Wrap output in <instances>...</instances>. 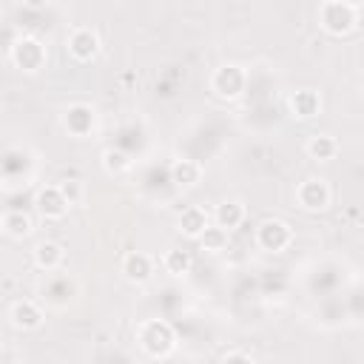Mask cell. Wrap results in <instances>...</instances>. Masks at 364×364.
<instances>
[{
	"instance_id": "obj_17",
	"label": "cell",
	"mask_w": 364,
	"mask_h": 364,
	"mask_svg": "<svg viewBox=\"0 0 364 364\" xmlns=\"http://www.w3.org/2000/svg\"><path fill=\"white\" fill-rule=\"evenodd\" d=\"M43 301L51 304V307H65L71 301V282H68V276H60V270L48 273V282L43 284Z\"/></svg>"
},
{
	"instance_id": "obj_16",
	"label": "cell",
	"mask_w": 364,
	"mask_h": 364,
	"mask_svg": "<svg viewBox=\"0 0 364 364\" xmlns=\"http://www.w3.org/2000/svg\"><path fill=\"white\" fill-rule=\"evenodd\" d=\"M208 225H210V216H208L205 208H199V205H188V208L179 213V219H176V230H179L185 239H191V242H196V239L205 233Z\"/></svg>"
},
{
	"instance_id": "obj_12",
	"label": "cell",
	"mask_w": 364,
	"mask_h": 364,
	"mask_svg": "<svg viewBox=\"0 0 364 364\" xmlns=\"http://www.w3.org/2000/svg\"><path fill=\"white\" fill-rule=\"evenodd\" d=\"M31 259H34V264H37L40 270L57 273V270L65 264V247H63L60 242H54V239H43V242L34 245Z\"/></svg>"
},
{
	"instance_id": "obj_24",
	"label": "cell",
	"mask_w": 364,
	"mask_h": 364,
	"mask_svg": "<svg viewBox=\"0 0 364 364\" xmlns=\"http://www.w3.org/2000/svg\"><path fill=\"white\" fill-rule=\"evenodd\" d=\"M60 191L68 199V205H74L77 202V193H80V182L77 179H65V182H60Z\"/></svg>"
},
{
	"instance_id": "obj_22",
	"label": "cell",
	"mask_w": 364,
	"mask_h": 364,
	"mask_svg": "<svg viewBox=\"0 0 364 364\" xmlns=\"http://www.w3.org/2000/svg\"><path fill=\"white\" fill-rule=\"evenodd\" d=\"M228 230H222V228H216V225H208L205 228V233L196 239L199 242V247L205 250V253H222L225 247H228Z\"/></svg>"
},
{
	"instance_id": "obj_3",
	"label": "cell",
	"mask_w": 364,
	"mask_h": 364,
	"mask_svg": "<svg viewBox=\"0 0 364 364\" xmlns=\"http://www.w3.org/2000/svg\"><path fill=\"white\" fill-rule=\"evenodd\" d=\"M247 71L242 68V65H236V63H222L219 68H213V74H210V91H213V97H219V100H225V102H233V100H239L245 91H247Z\"/></svg>"
},
{
	"instance_id": "obj_11",
	"label": "cell",
	"mask_w": 364,
	"mask_h": 364,
	"mask_svg": "<svg viewBox=\"0 0 364 364\" xmlns=\"http://www.w3.org/2000/svg\"><path fill=\"white\" fill-rule=\"evenodd\" d=\"M34 208H37V213L43 216V219H48V222H60V219H65V213H68V199L63 196V191H60V185H46V188H40L37 191V196H34Z\"/></svg>"
},
{
	"instance_id": "obj_8",
	"label": "cell",
	"mask_w": 364,
	"mask_h": 364,
	"mask_svg": "<svg viewBox=\"0 0 364 364\" xmlns=\"http://www.w3.org/2000/svg\"><path fill=\"white\" fill-rule=\"evenodd\" d=\"M119 273L131 284H145L156 273V259L151 253H145V250H128L122 256V262H119Z\"/></svg>"
},
{
	"instance_id": "obj_4",
	"label": "cell",
	"mask_w": 364,
	"mask_h": 364,
	"mask_svg": "<svg viewBox=\"0 0 364 364\" xmlns=\"http://www.w3.org/2000/svg\"><path fill=\"white\" fill-rule=\"evenodd\" d=\"M9 57H11V63H14L20 71L37 74L40 68H46L48 51H46V46H43V40H37L34 34H23V37H17V40L11 43Z\"/></svg>"
},
{
	"instance_id": "obj_6",
	"label": "cell",
	"mask_w": 364,
	"mask_h": 364,
	"mask_svg": "<svg viewBox=\"0 0 364 364\" xmlns=\"http://www.w3.org/2000/svg\"><path fill=\"white\" fill-rule=\"evenodd\" d=\"M293 239H296V233L284 219L273 216V219H262L256 225V245L267 253H284L293 245Z\"/></svg>"
},
{
	"instance_id": "obj_15",
	"label": "cell",
	"mask_w": 364,
	"mask_h": 364,
	"mask_svg": "<svg viewBox=\"0 0 364 364\" xmlns=\"http://www.w3.org/2000/svg\"><path fill=\"white\" fill-rule=\"evenodd\" d=\"M245 219H247V208H245L242 199H225L213 210V225L222 228V230H228V233L236 230V228H242Z\"/></svg>"
},
{
	"instance_id": "obj_19",
	"label": "cell",
	"mask_w": 364,
	"mask_h": 364,
	"mask_svg": "<svg viewBox=\"0 0 364 364\" xmlns=\"http://www.w3.org/2000/svg\"><path fill=\"white\" fill-rule=\"evenodd\" d=\"M0 225H3V233H6V236H11V239H28V236H31V230H34L31 216H28L26 210H20V208L6 210Z\"/></svg>"
},
{
	"instance_id": "obj_18",
	"label": "cell",
	"mask_w": 364,
	"mask_h": 364,
	"mask_svg": "<svg viewBox=\"0 0 364 364\" xmlns=\"http://www.w3.org/2000/svg\"><path fill=\"white\" fill-rule=\"evenodd\" d=\"M304 151L316 162H330L338 154V142H336L333 134H310L307 142H304Z\"/></svg>"
},
{
	"instance_id": "obj_23",
	"label": "cell",
	"mask_w": 364,
	"mask_h": 364,
	"mask_svg": "<svg viewBox=\"0 0 364 364\" xmlns=\"http://www.w3.org/2000/svg\"><path fill=\"white\" fill-rule=\"evenodd\" d=\"M219 364H256V361H253V355L245 353V350H230V353H225V355L219 358Z\"/></svg>"
},
{
	"instance_id": "obj_20",
	"label": "cell",
	"mask_w": 364,
	"mask_h": 364,
	"mask_svg": "<svg viewBox=\"0 0 364 364\" xmlns=\"http://www.w3.org/2000/svg\"><path fill=\"white\" fill-rule=\"evenodd\" d=\"M162 267H165V273H171V276H185V273L193 267V253L185 250V247H171V250H165V256H162Z\"/></svg>"
},
{
	"instance_id": "obj_2",
	"label": "cell",
	"mask_w": 364,
	"mask_h": 364,
	"mask_svg": "<svg viewBox=\"0 0 364 364\" xmlns=\"http://www.w3.org/2000/svg\"><path fill=\"white\" fill-rule=\"evenodd\" d=\"M358 14H361V3L327 0L318 6V26L333 37H347L358 26Z\"/></svg>"
},
{
	"instance_id": "obj_21",
	"label": "cell",
	"mask_w": 364,
	"mask_h": 364,
	"mask_svg": "<svg viewBox=\"0 0 364 364\" xmlns=\"http://www.w3.org/2000/svg\"><path fill=\"white\" fill-rule=\"evenodd\" d=\"M100 162H102L105 173H111V176H119V173H125V171L131 168V156H128L122 148H114V145L102 151Z\"/></svg>"
},
{
	"instance_id": "obj_1",
	"label": "cell",
	"mask_w": 364,
	"mask_h": 364,
	"mask_svg": "<svg viewBox=\"0 0 364 364\" xmlns=\"http://www.w3.org/2000/svg\"><path fill=\"white\" fill-rule=\"evenodd\" d=\"M136 341H139L145 355L168 358L176 350V330L165 318H145L136 324Z\"/></svg>"
},
{
	"instance_id": "obj_10",
	"label": "cell",
	"mask_w": 364,
	"mask_h": 364,
	"mask_svg": "<svg viewBox=\"0 0 364 364\" xmlns=\"http://www.w3.org/2000/svg\"><path fill=\"white\" fill-rule=\"evenodd\" d=\"M9 321L14 330H23V333H34L43 327L46 321V313L40 307V301L34 299H17L11 307H9Z\"/></svg>"
},
{
	"instance_id": "obj_9",
	"label": "cell",
	"mask_w": 364,
	"mask_h": 364,
	"mask_svg": "<svg viewBox=\"0 0 364 364\" xmlns=\"http://www.w3.org/2000/svg\"><path fill=\"white\" fill-rule=\"evenodd\" d=\"M94 125H97V111L88 105V102H71L65 111H63V128L77 136V139H85L94 134Z\"/></svg>"
},
{
	"instance_id": "obj_5",
	"label": "cell",
	"mask_w": 364,
	"mask_h": 364,
	"mask_svg": "<svg viewBox=\"0 0 364 364\" xmlns=\"http://www.w3.org/2000/svg\"><path fill=\"white\" fill-rule=\"evenodd\" d=\"M333 202V188L324 176H307L296 185V205L304 213H321Z\"/></svg>"
},
{
	"instance_id": "obj_13",
	"label": "cell",
	"mask_w": 364,
	"mask_h": 364,
	"mask_svg": "<svg viewBox=\"0 0 364 364\" xmlns=\"http://www.w3.org/2000/svg\"><path fill=\"white\" fill-rule=\"evenodd\" d=\"M287 108L296 119H313L321 114V94L313 88H299L296 94H290Z\"/></svg>"
},
{
	"instance_id": "obj_7",
	"label": "cell",
	"mask_w": 364,
	"mask_h": 364,
	"mask_svg": "<svg viewBox=\"0 0 364 364\" xmlns=\"http://www.w3.org/2000/svg\"><path fill=\"white\" fill-rule=\"evenodd\" d=\"M100 46H102L100 43V34L91 26H74L68 31V37H65V51L77 63H91L100 54Z\"/></svg>"
},
{
	"instance_id": "obj_14",
	"label": "cell",
	"mask_w": 364,
	"mask_h": 364,
	"mask_svg": "<svg viewBox=\"0 0 364 364\" xmlns=\"http://www.w3.org/2000/svg\"><path fill=\"white\" fill-rule=\"evenodd\" d=\"M202 162L191 159V156H182V159H173L171 168H168V176L176 188H196L202 182Z\"/></svg>"
}]
</instances>
